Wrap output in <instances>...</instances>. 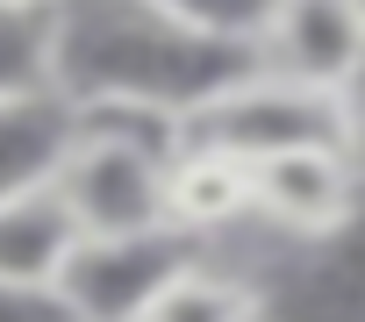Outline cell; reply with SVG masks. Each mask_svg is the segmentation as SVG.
I'll return each mask as SVG.
<instances>
[{
	"label": "cell",
	"instance_id": "6da1fadb",
	"mask_svg": "<svg viewBox=\"0 0 365 322\" xmlns=\"http://www.w3.org/2000/svg\"><path fill=\"white\" fill-rule=\"evenodd\" d=\"M258 72V43L208 36L150 0H65L58 8V100L72 115L129 108L187 129Z\"/></svg>",
	"mask_w": 365,
	"mask_h": 322
},
{
	"label": "cell",
	"instance_id": "7a4b0ae2",
	"mask_svg": "<svg viewBox=\"0 0 365 322\" xmlns=\"http://www.w3.org/2000/svg\"><path fill=\"white\" fill-rule=\"evenodd\" d=\"M187 150V129L165 115H129V108H93L72 115V150L58 165V194L79 222L86 244L115 237H158L172 229L165 187H172V157Z\"/></svg>",
	"mask_w": 365,
	"mask_h": 322
},
{
	"label": "cell",
	"instance_id": "3957f363",
	"mask_svg": "<svg viewBox=\"0 0 365 322\" xmlns=\"http://www.w3.org/2000/svg\"><path fill=\"white\" fill-rule=\"evenodd\" d=\"M187 143H215L244 165H265V157H287V150H344V108L336 93L294 86L258 65L244 86H230L215 108L187 122Z\"/></svg>",
	"mask_w": 365,
	"mask_h": 322
},
{
	"label": "cell",
	"instance_id": "277c9868",
	"mask_svg": "<svg viewBox=\"0 0 365 322\" xmlns=\"http://www.w3.org/2000/svg\"><path fill=\"white\" fill-rule=\"evenodd\" d=\"M201 265L194 244L179 229H158V237H115V244H79L72 272H65V301L79 322H143L150 301L187 272Z\"/></svg>",
	"mask_w": 365,
	"mask_h": 322
},
{
	"label": "cell",
	"instance_id": "5b68a950",
	"mask_svg": "<svg viewBox=\"0 0 365 322\" xmlns=\"http://www.w3.org/2000/svg\"><path fill=\"white\" fill-rule=\"evenodd\" d=\"M258 65L294 86L344 93L365 65V8L358 0H279L258 36Z\"/></svg>",
	"mask_w": 365,
	"mask_h": 322
},
{
	"label": "cell",
	"instance_id": "8992f818",
	"mask_svg": "<svg viewBox=\"0 0 365 322\" xmlns=\"http://www.w3.org/2000/svg\"><path fill=\"white\" fill-rule=\"evenodd\" d=\"M358 194H365V180L344 150H287L258 165V215L308 244L336 237L358 215Z\"/></svg>",
	"mask_w": 365,
	"mask_h": 322
},
{
	"label": "cell",
	"instance_id": "52a82bcc",
	"mask_svg": "<svg viewBox=\"0 0 365 322\" xmlns=\"http://www.w3.org/2000/svg\"><path fill=\"white\" fill-rule=\"evenodd\" d=\"M79 244L86 237H79V222L51 180L0 201V279L8 286H65Z\"/></svg>",
	"mask_w": 365,
	"mask_h": 322
},
{
	"label": "cell",
	"instance_id": "ba28073f",
	"mask_svg": "<svg viewBox=\"0 0 365 322\" xmlns=\"http://www.w3.org/2000/svg\"><path fill=\"white\" fill-rule=\"evenodd\" d=\"M172 229L179 237H222L230 222L258 215V165L215 150V143H187L172 157V187H165Z\"/></svg>",
	"mask_w": 365,
	"mask_h": 322
},
{
	"label": "cell",
	"instance_id": "9c48e42d",
	"mask_svg": "<svg viewBox=\"0 0 365 322\" xmlns=\"http://www.w3.org/2000/svg\"><path fill=\"white\" fill-rule=\"evenodd\" d=\"M65 150H72V108L65 100H0V201L58 180Z\"/></svg>",
	"mask_w": 365,
	"mask_h": 322
},
{
	"label": "cell",
	"instance_id": "30bf717a",
	"mask_svg": "<svg viewBox=\"0 0 365 322\" xmlns=\"http://www.w3.org/2000/svg\"><path fill=\"white\" fill-rule=\"evenodd\" d=\"M0 100H58V8L0 0Z\"/></svg>",
	"mask_w": 365,
	"mask_h": 322
},
{
	"label": "cell",
	"instance_id": "8fae6325",
	"mask_svg": "<svg viewBox=\"0 0 365 322\" xmlns=\"http://www.w3.org/2000/svg\"><path fill=\"white\" fill-rule=\"evenodd\" d=\"M143 322H265V294L237 272H215V265H187Z\"/></svg>",
	"mask_w": 365,
	"mask_h": 322
},
{
	"label": "cell",
	"instance_id": "7c38bea8",
	"mask_svg": "<svg viewBox=\"0 0 365 322\" xmlns=\"http://www.w3.org/2000/svg\"><path fill=\"white\" fill-rule=\"evenodd\" d=\"M150 8H165V15H179V22H194V29H208V36L258 43L279 0H150Z\"/></svg>",
	"mask_w": 365,
	"mask_h": 322
},
{
	"label": "cell",
	"instance_id": "4fadbf2b",
	"mask_svg": "<svg viewBox=\"0 0 365 322\" xmlns=\"http://www.w3.org/2000/svg\"><path fill=\"white\" fill-rule=\"evenodd\" d=\"M0 322H79L58 286H8L0 279Z\"/></svg>",
	"mask_w": 365,
	"mask_h": 322
},
{
	"label": "cell",
	"instance_id": "5bb4252c",
	"mask_svg": "<svg viewBox=\"0 0 365 322\" xmlns=\"http://www.w3.org/2000/svg\"><path fill=\"white\" fill-rule=\"evenodd\" d=\"M336 108H344V157H351L358 180H365V65H358V79L336 93Z\"/></svg>",
	"mask_w": 365,
	"mask_h": 322
},
{
	"label": "cell",
	"instance_id": "9a60e30c",
	"mask_svg": "<svg viewBox=\"0 0 365 322\" xmlns=\"http://www.w3.org/2000/svg\"><path fill=\"white\" fill-rule=\"evenodd\" d=\"M15 8H65V0H15Z\"/></svg>",
	"mask_w": 365,
	"mask_h": 322
},
{
	"label": "cell",
	"instance_id": "2e32d148",
	"mask_svg": "<svg viewBox=\"0 0 365 322\" xmlns=\"http://www.w3.org/2000/svg\"><path fill=\"white\" fill-rule=\"evenodd\" d=\"M358 8H365V0H358Z\"/></svg>",
	"mask_w": 365,
	"mask_h": 322
}]
</instances>
